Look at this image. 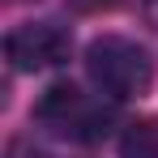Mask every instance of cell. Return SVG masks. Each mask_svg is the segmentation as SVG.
<instances>
[{"instance_id": "5", "label": "cell", "mask_w": 158, "mask_h": 158, "mask_svg": "<svg viewBox=\"0 0 158 158\" xmlns=\"http://www.w3.org/2000/svg\"><path fill=\"white\" fill-rule=\"evenodd\" d=\"M77 9H120V4H137V0H73Z\"/></svg>"}, {"instance_id": "4", "label": "cell", "mask_w": 158, "mask_h": 158, "mask_svg": "<svg viewBox=\"0 0 158 158\" xmlns=\"http://www.w3.org/2000/svg\"><path fill=\"white\" fill-rule=\"evenodd\" d=\"M120 158H158V120H137L120 137Z\"/></svg>"}, {"instance_id": "2", "label": "cell", "mask_w": 158, "mask_h": 158, "mask_svg": "<svg viewBox=\"0 0 158 158\" xmlns=\"http://www.w3.org/2000/svg\"><path fill=\"white\" fill-rule=\"evenodd\" d=\"M34 120L47 124L52 132H60V137H73V141H98L107 132V124H111V111H107L98 98L81 94L77 85L60 81V85H52V90L39 98Z\"/></svg>"}, {"instance_id": "1", "label": "cell", "mask_w": 158, "mask_h": 158, "mask_svg": "<svg viewBox=\"0 0 158 158\" xmlns=\"http://www.w3.org/2000/svg\"><path fill=\"white\" fill-rule=\"evenodd\" d=\"M85 73L107 98L124 103V98H141L150 90L154 60L141 43H132L124 34H103L85 47Z\"/></svg>"}, {"instance_id": "3", "label": "cell", "mask_w": 158, "mask_h": 158, "mask_svg": "<svg viewBox=\"0 0 158 158\" xmlns=\"http://www.w3.org/2000/svg\"><path fill=\"white\" fill-rule=\"evenodd\" d=\"M69 47H73V39H69V30L60 22H26V26H17L4 39V56L22 73L52 69L60 60H69Z\"/></svg>"}]
</instances>
